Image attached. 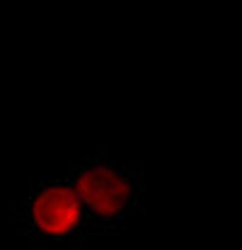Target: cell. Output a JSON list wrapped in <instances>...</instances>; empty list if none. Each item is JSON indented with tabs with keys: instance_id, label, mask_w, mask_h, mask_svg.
I'll return each instance as SVG.
<instances>
[{
	"instance_id": "1",
	"label": "cell",
	"mask_w": 242,
	"mask_h": 250,
	"mask_svg": "<svg viewBox=\"0 0 242 250\" xmlns=\"http://www.w3.org/2000/svg\"><path fill=\"white\" fill-rule=\"evenodd\" d=\"M68 177L78 192L90 236L121 233L146 207V175L138 161L107 151L71 161Z\"/></svg>"
},
{
	"instance_id": "2",
	"label": "cell",
	"mask_w": 242,
	"mask_h": 250,
	"mask_svg": "<svg viewBox=\"0 0 242 250\" xmlns=\"http://www.w3.org/2000/svg\"><path fill=\"white\" fill-rule=\"evenodd\" d=\"M17 236L29 250H87L92 241L87 216L71 177L34 182L12 207Z\"/></svg>"
}]
</instances>
